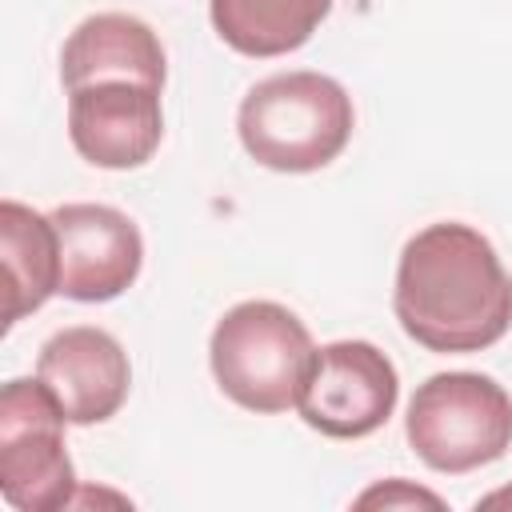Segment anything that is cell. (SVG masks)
I'll return each mask as SVG.
<instances>
[{
    "instance_id": "13",
    "label": "cell",
    "mask_w": 512,
    "mask_h": 512,
    "mask_svg": "<svg viewBox=\"0 0 512 512\" xmlns=\"http://www.w3.org/2000/svg\"><path fill=\"white\" fill-rule=\"evenodd\" d=\"M416 504H428V508H444V500L428 488H412L408 480H384L368 492L356 496V508H416Z\"/></svg>"
},
{
    "instance_id": "11",
    "label": "cell",
    "mask_w": 512,
    "mask_h": 512,
    "mask_svg": "<svg viewBox=\"0 0 512 512\" xmlns=\"http://www.w3.org/2000/svg\"><path fill=\"white\" fill-rule=\"evenodd\" d=\"M0 260H4V332L16 328L28 312L44 308L48 296L60 292V240L52 216L4 200L0 204Z\"/></svg>"
},
{
    "instance_id": "8",
    "label": "cell",
    "mask_w": 512,
    "mask_h": 512,
    "mask_svg": "<svg viewBox=\"0 0 512 512\" xmlns=\"http://www.w3.org/2000/svg\"><path fill=\"white\" fill-rule=\"evenodd\" d=\"M60 240V296L104 304L128 292L144 264V236L112 204H60L52 212Z\"/></svg>"
},
{
    "instance_id": "1",
    "label": "cell",
    "mask_w": 512,
    "mask_h": 512,
    "mask_svg": "<svg viewBox=\"0 0 512 512\" xmlns=\"http://www.w3.org/2000/svg\"><path fill=\"white\" fill-rule=\"evenodd\" d=\"M392 308L428 352H484L512 328V276L484 232L440 220L404 244Z\"/></svg>"
},
{
    "instance_id": "4",
    "label": "cell",
    "mask_w": 512,
    "mask_h": 512,
    "mask_svg": "<svg viewBox=\"0 0 512 512\" xmlns=\"http://www.w3.org/2000/svg\"><path fill=\"white\" fill-rule=\"evenodd\" d=\"M404 436L432 472H476L512 448V396L484 372H436L412 392Z\"/></svg>"
},
{
    "instance_id": "3",
    "label": "cell",
    "mask_w": 512,
    "mask_h": 512,
    "mask_svg": "<svg viewBox=\"0 0 512 512\" xmlns=\"http://www.w3.org/2000/svg\"><path fill=\"white\" fill-rule=\"evenodd\" d=\"M316 348L304 320L276 300H244L228 308L208 340V364L220 392L260 416L296 408Z\"/></svg>"
},
{
    "instance_id": "7",
    "label": "cell",
    "mask_w": 512,
    "mask_h": 512,
    "mask_svg": "<svg viewBox=\"0 0 512 512\" xmlns=\"http://www.w3.org/2000/svg\"><path fill=\"white\" fill-rule=\"evenodd\" d=\"M68 92L72 148L108 172H128L152 160L164 140V88L136 76H100Z\"/></svg>"
},
{
    "instance_id": "12",
    "label": "cell",
    "mask_w": 512,
    "mask_h": 512,
    "mask_svg": "<svg viewBox=\"0 0 512 512\" xmlns=\"http://www.w3.org/2000/svg\"><path fill=\"white\" fill-rule=\"evenodd\" d=\"M328 12L332 0H208L216 36L252 60L304 48Z\"/></svg>"
},
{
    "instance_id": "10",
    "label": "cell",
    "mask_w": 512,
    "mask_h": 512,
    "mask_svg": "<svg viewBox=\"0 0 512 512\" xmlns=\"http://www.w3.org/2000/svg\"><path fill=\"white\" fill-rule=\"evenodd\" d=\"M100 76H136L164 88L168 56L160 36L128 12H96L80 20L60 48V80L64 88H76Z\"/></svg>"
},
{
    "instance_id": "14",
    "label": "cell",
    "mask_w": 512,
    "mask_h": 512,
    "mask_svg": "<svg viewBox=\"0 0 512 512\" xmlns=\"http://www.w3.org/2000/svg\"><path fill=\"white\" fill-rule=\"evenodd\" d=\"M476 508H512V484H508V488H496V492H488V496H480Z\"/></svg>"
},
{
    "instance_id": "5",
    "label": "cell",
    "mask_w": 512,
    "mask_h": 512,
    "mask_svg": "<svg viewBox=\"0 0 512 512\" xmlns=\"http://www.w3.org/2000/svg\"><path fill=\"white\" fill-rule=\"evenodd\" d=\"M64 412L44 380H8L0 392V492L20 512L76 504V472L64 444Z\"/></svg>"
},
{
    "instance_id": "6",
    "label": "cell",
    "mask_w": 512,
    "mask_h": 512,
    "mask_svg": "<svg viewBox=\"0 0 512 512\" xmlns=\"http://www.w3.org/2000/svg\"><path fill=\"white\" fill-rule=\"evenodd\" d=\"M400 400L396 364L368 340H332L316 348L296 396L308 428L332 440H360L388 424Z\"/></svg>"
},
{
    "instance_id": "9",
    "label": "cell",
    "mask_w": 512,
    "mask_h": 512,
    "mask_svg": "<svg viewBox=\"0 0 512 512\" xmlns=\"http://www.w3.org/2000/svg\"><path fill=\"white\" fill-rule=\"evenodd\" d=\"M36 376L56 396L68 424L112 420L132 388V364L120 340L92 324H72L40 344Z\"/></svg>"
},
{
    "instance_id": "2",
    "label": "cell",
    "mask_w": 512,
    "mask_h": 512,
    "mask_svg": "<svg viewBox=\"0 0 512 512\" xmlns=\"http://www.w3.org/2000/svg\"><path fill=\"white\" fill-rule=\"evenodd\" d=\"M356 108L324 72H276L248 88L236 112L244 152L272 172H320L352 140Z\"/></svg>"
}]
</instances>
